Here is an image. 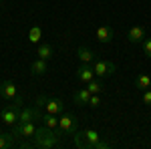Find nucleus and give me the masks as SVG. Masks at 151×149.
Segmentation results:
<instances>
[{"instance_id":"nucleus-1","label":"nucleus","mask_w":151,"mask_h":149,"mask_svg":"<svg viewBox=\"0 0 151 149\" xmlns=\"http://www.w3.org/2000/svg\"><path fill=\"white\" fill-rule=\"evenodd\" d=\"M63 135V131L57 129H50L47 125H38L36 127V133L32 135V143L30 147H38V149H52L55 145H58V139Z\"/></svg>"},{"instance_id":"nucleus-2","label":"nucleus","mask_w":151,"mask_h":149,"mask_svg":"<svg viewBox=\"0 0 151 149\" xmlns=\"http://www.w3.org/2000/svg\"><path fill=\"white\" fill-rule=\"evenodd\" d=\"M20 109H22V99H12V103H8L4 109H2V113H0V121L4 123V125H14L16 121H18V113H20Z\"/></svg>"},{"instance_id":"nucleus-3","label":"nucleus","mask_w":151,"mask_h":149,"mask_svg":"<svg viewBox=\"0 0 151 149\" xmlns=\"http://www.w3.org/2000/svg\"><path fill=\"white\" fill-rule=\"evenodd\" d=\"M75 145L83 149H93L97 141H101V135L95 131V129H85L83 133H75Z\"/></svg>"},{"instance_id":"nucleus-4","label":"nucleus","mask_w":151,"mask_h":149,"mask_svg":"<svg viewBox=\"0 0 151 149\" xmlns=\"http://www.w3.org/2000/svg\"><path fill=\"white\" fill-rule=\"evenodd\" d=\"M77 127H79V121L73 113H60L58 115V129L63 131V135H75L77 133Z\"/></svg>"},{"instance_id":"nucleus-5","label":"nucleus","mask_w":151,"mask_h":149,"mask_svg":"<svg viewBox=\"0 0 151 149\" xmlns=\"http://www.w3.org/2000/svg\"><path fill=\"white\" fill-rule=\"evenodd\" d=\"M36 121H28V123H16V125H12V137L18 139H32V135L36 133Z\"/></svg>"},{"instance_id":"nucleus-6","label":"nucleus","mask_w":151,"mask_h":149,"mask_svg":"<svg viewBox=\"0 0 151 149\" xmlns=\"http://www.w3.org/2000/svg\"><path fill=\"white\" fill-rule=\"evenodd\" d=\"M93 71H95V77H97V79H105V77L115 75L117 65L111 63V60H101V58H97L93 63Z\"/></svg>"},{"instance_id":"nucleus-7","label":"nucleus","mask_w":151,"mask_h":149,"mask_svg":"<svg viewBox=\"0 0 151 149\" xmlns=\"http://www.w3.org/2000/svg\"><path fill=\"white\" fill-rule=\"evenodd\" d=\"M75 75H77V79L81 81V83H89V81L95 79V71H93V65H89V63H81L77 71H75Z\"/></svg>"},{"instance_id":"nucleus-8","label":"nucleus","mask_w":151,"mask_h":149,"mask_svg":"<svg viewBox=\"0 0 151 149\" xmlns=\"http://www.w3.org/2000/svg\"><path fill=\"white\" fill-rule=\"evenodd\" d=\"M95 38H97L101 45H109V42L115 38V32H113V28H111V26L103 24V26H99V28L95 30Z\"/></svg>"},{"instance_id":"nucleus-9","label":"nucleus","mask_w":151,"mask_h":149,"mask_svg":"<svg viewBox=\"0 0 151 149\" xmlns=\"http://www.w3.org/2000/svg\"><path fill=\"white\" fill-rule=\"evenodd\" d=\"M145 38H147V36H145V28L139 26V24H137V26H131L127 30V40L131 45H141Z\"/></svg>"},{"instance_id":"nucleus-10","label":"nucleus","mask_w":151,"mask_h":149,"mask_svg":"<svg viewBox=\"0 0 151 149\" xmlns=\"http://www.w3.org/2000/svg\"><path fill=\"white\" fill-rule=\"evenodd\" d=\"M0 97L6 99V101L16 99V85H14L12 81H2V83H0Z\"/></svg>"},{"instance_id":"nucleus-11","label":"nucleus","mask_w":151,"mask_h":149,"mask_svg":"<svg viewBox=\"0 0 151 149\" xmlns=\"http://www.w3.org/2000/svg\"><path fill=\"white\" fill-rule=\"evenodd\" d=\"M47 113H52V115H60L65 113V103L57 99V97H47V107H45Z\"/></svg>"},{"instance_id":"nucleus-12","label":"nucleus","mask_w":151,"mask_h":149,"mask_svg":"<svg viewBox=\"0 0 151 149\" xmlns=\"http://www.w3.org/2000/svg\"><path fill=\"white\" fill-rule=\"evenodd\" d=\"M91 95H93V93L89 91L87 87H85V89H77V91H75V95H73V103L79 105V107H83V105H89Z\"/></svg>"},{"instance_id":"nucleus-13","label":"nucleus","mask_w":151,"mask_h":149,"mask_svg":"<svg viewBox=\"0 0 151 149\" xmlns=\"http://www.w3.org/2000/svg\"><path fill=\"white\" fill-rule=\"evenodd\" d=\"M77 57L81 63H89V65H93L95 60H97V55H95L91 48H87V46H79L77 48Z\"/></svg>"},{"instance_id":"nucleus-14","label":"nucleus","mask_w":151,"mask_h":149,"mask_svg":"<svg viewBox=\"0 0 151 149\" xmlns=\"http://www.w3.org/2000/svg\"><path fill=\"white\" fill-rule=\"evenodd\" d=\"M47 71H48V60H45V58H36L35 63L30 65V75L32 77H40Z\"/></svg>"},{"instance_id":"nucleus-15","label":"nucleus","mask_w":151,"mask_h":149,"mask_svg":"<svg viewBox=\"0 0 151 149\" xmlns=\"http://www.w3.org/2000/svg\"><path fill=\"white\" fill-rule=\"evenodd\" d=\"M36 55H38V58L50 60V58H55V48H52V45H48V42H40L38 48H36Z\"/></svg>"},{"instance_id":"nucleus-16","label":"nucleus","mask_w":151,"mask_h":149,"mask_svg":"<svg viewBox=\"0 0 151 149\" xmlns=\"http://www.w3.org/2000/svg\"><path fill=\"white\" fill-rule=\"evenodd\" d=\"M135 89H139V91H147V89H151V77L149 75L139 73V75L135 77Z\"/></svg>"},{"instance_id":"nucleus-17","label":"nucleus","mask_w":151,"mask_h":149,"mask_svg":"<svg viewBox=\"0 0 151 149\" xmlns=\"http://www.w3.org/2000/svg\"><path fill=\"white\" fill-rule=\"evenodd\" d=\"M40 123H42V125H47V127H50V129H57V131H60V129H58V115L45 113L42 117H40Z\"/></svg>"},{"instance_id":"nucleus-18","label":"nucleus","mask_w":151,"mask_h":149,"mask_svg":"<svg viewBox=\"0 0 151 149\" xmlns=\"http://www.w3.org/2000/svg\"><path fill=\"white\" fill-rule=\"evenodd\" d=\"M40 38H42V30H40V26H32V28L28 30V40H30L32 45H40Z\"/></svg>"},{"instance_id":"nucleus-19","label":"nucleus","mask_w":151,"mask_h":149,"mask_svg":"<svg viewBox=\"0 0 151 149\" xmlns=\"http://www.w3.org/2000/svg\"><path fill=\"white\" fill-rule=\"evenodd\" d=\"M87 89L93 93V95H103V85H101V81H97V77L87 83Z\"/></svg>"},{"instance_id":"nucleus-20","label":"nucleus","mask_w":151,"mask_h":149,"mask_svg":"<svg viewBox=\"0 0 151 149\" xmlns=\"http://www.w3.org/2000/svg\"><path fill=\"white\" fill-rule=\"evenodd\" d=\"M12 145H14V137H12V133H10V135H4V133L0 131V149L12 147Z\"/></svg>"},{"instance_id":"nucleus-21","label":"nucleus","mask_w":151,"mask_h":149,"mask_svg":"<svg viewBox=\"0 0 151 149\" xmlns=\"http://www.w3.org/2000/svg\"><path fill=\"white\" fill-rule=\"evenodd\" d=\"M141 48H143L145 57H149V58H151V38H145V40L141 42Z\"/></svg>"},{"instance_id":"nucleus-22","label":"nucleus","mask_w":151,"mask_h":149,"mask_svg":"<svg viewBox=\"0 0 151 149\" xmlns=\"http://www.w3.org/2000/svg\"><path fill=\"white\" fill-rule=\"evenodd\" d=\"M99 105H101V95H91L89 107H99Z\"/></svg>"},{"instance_id":"nucleus-23","label":"nucleus","mask_w":151,"mask_h":149,"mask_svg":"<svg viewBox=\"0 0 151 149\" xmlns=\"http://www.w3.org/2000/svg\"><path fill=\"white\" fill-rule=\"evenodd\" d=\"M143 103L147 105V107H151V89L143 91Z\"/></svg>"}]
</instances>
